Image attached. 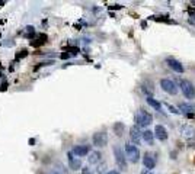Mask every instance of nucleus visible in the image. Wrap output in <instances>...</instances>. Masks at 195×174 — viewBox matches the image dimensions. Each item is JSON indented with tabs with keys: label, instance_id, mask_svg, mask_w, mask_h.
<instances>
[{
	"label": "nucleus",
	"instance_id": "5",
	"mask_svg": "<svg viewBox=\"0 0 195 174\" xmlns=\"http://www.w3.org/2000/svg\"><path fill=\"white\" fill-rule=\"evenodd\" d=\"M92 142H93V145L95 147H105L106 144H108V135L105 132H96L93 133V136H92Z\"/></svg>",
	"mask_w": 195,
	"mask_h": 174
},
{
	"label": "nucleus",
	"instance_id": "20",
	"mask_svg": "<svg viewBox=\"0 0 195 174\" xmlns=\"http://www.w3.org/2000/svg\"><path fill=\"white\" fill-rule=\"evenodd\" d=\"M165 106L168 108V110H171L172 113H175V115H181V112H179V109H176L175 106H172L169 103H165Z\"/></svg>",
	"mask_w": 195,
	"mask_h": 174
},
{
	"label": "nucleus",
	"instance_id": "28",
	"mask_svg": "<svg viewBox=\"0 0 195 174\" xmlns=\"http://www.w3.org/2000/svg\"><path fill=\"white\" fill-rule=\"evenodd\" d=\"M106 174H120V173H118L117 170H111V171H108V173H106Z\"/></svg>",
	"mask_w": 195,
	"mask_h": 174
},
{
	"label": "nucleus",
	"instance_id": "3",
	"mask_svg": "<svg viewBox=\"0 0 195 174\" xmlns=\"http://www.w3.org/2000/svg\"><path fill=\"white\" fill-rule=\"evenodd\" d=\"M179 86H181L182 93H184V96H185L187 99H194L195 97V87L189 80H181V81H179Z\"/></svg>",
	"mask_w": 195,
	"mask_h": 174
},
{
	"label": "nucleus",
	"instance_id": "9",
	"mask_svg": "<svg viewBox=\"0 0 195 174\" xmlns=\"http://www.w3.org/2000/svg\"><path fill=\"white\" fill-rule=\"evenodd\" d=\"M181 133H182V136H185L187 139L191 141L195 138V128L189 126V125H184V126H181Z\"/></svg>",
	"mask_w": 195,
	"mask_h": 174
},
{
	"label": "nucleus",
	"instance_id": "15",
	"mask_svg": "<svg viewBox=\"0 0 195 174\" xmlns=\"http://www.w3.org/2000/svg\"><path fill=\"white\" fill-rule=\"evenodd\" d=\"M101 157H102V154H101L99 151H93V152L89 154L88 161H89V164H98V163L101 161Z\"/></svg>",
	"mask_w": 195,
	"mask_h": 174
},
{
	"label": "nucleus",
	"instance_id": "18",
	"mask_svg": "<svg viewBox=\"0 0 195 174\" xmlns=\"http://www.w3.org/2000/svg\"><path fill=\"white\" fill-rule=\"evenodd\" d=\"M114 132L118 135V136H121L122 132H124V124H121V122H117V124L114 125Z\"/></svg>",
	"mask_w": 195,
	"mask_h": 174
},
{
	"label": "nucleus",
	"instance_id": "26",
	"mask_svg": "<svg viewBox=\"0 0 195 174\" xmlns=\"http://www.w3.org/2000/svg\"><path fill=\"white\" fill-rule=\"evenodd\" d=\"M141 174H153V173H152L150 170H147L146 168V170H143V171H141Z\"/></svg>",
	"mask_w": 195,
	"mask_h": 174
},
{
	"label": "nucleus",
	"instance_id": "19",
	"mask_svg": "<svg viewBox=\"0 0 195 174\" xmlns=\"http://www.w3.org/2000/svg\"><path fill=\"white\" fill-rule=\"evenodd\" d=\"M53 174H67V171L64 170V167L60 166V164H57L56 166V168H54V173Z\"/></svg>",
	"mask_w": 195,
	"mask_h": 174
},
{
	"label": "nucleus",
	"instance_id": "21",
	"mask_svg": "<svg viewBox=\"0 0 195 174\" xmlns=\"http://www.w3.org/2000/svg\"><path fill=\"white\" fill-rule=\"evenodd\" d=\"M34 33H35V29H34V26H28V28H26V35H28L29 38H32Z\"/></svg>",
	"mask_w": 195,
	"mask_h": 174
},
{
	"label": "nucleus",
	"instance_id": "22",
	"mask_svg": "<svg viewBox=\"0 0 195 174\" xmlns=\"http://www.w3.org/2000/svg\"><path fill=\"white\" fill-rule=\"evenodd\" d=\"M26 55H28V51H26V50H22V51H21V52H19V54L16 55V60H21V58L26 57Z\"/></svg>",
	"mask_w": 195,
	"mask_h": 174
},
{
	"label": "nucleus",
	"instance_id": "23",
	"mask_svg": "<svg viewBox=\"0 0 195 174\" xmlns=\"http://www.w3.org/2000/svg\"><path fill=\"white\" fill-rule=\"evenodd\" d=\"M69 51H70V55H76L79 52V48H69Z\"/></svg>",
	"mask_w": 195,
	"mask_h": 174
},
{
	"label": "nucleus",
	"instance_id": "8",
	"mask_svg": "<svg viewBox=\"0 0 195 174\" xmlns=\"http://www.w3.org/2000/svg\"><path fill=\"white\" fill-rule=\"evenodd\" d=\"M67 158H69V166H70V168L72 170H79L82 167V161H80V158H77V157H74V154L70 151L69 154H67Z\"/></svg>",
	"mask_w": 195,
	"mask_h": 174
},
{
	"label": "nucleus",
	"instance_id": "13",
	"mask_svg": "<svg viewBox=\"0 0 195 174\" xmlns=\"http://www.w3.org/2000/svg\"><path fill=\"white\" fill-rule=\"evenodd\" d=\"M89 145H76L73 149H72V152H73L74 155H77V157H85V155H88L89 154Z\"/></svg>",
	"mask_w": 195,
	"mask_h": 174
},
{
	"label": "nucleus",
	"instance_id": "6",
	"mask_svg": "<svg viewBox=\"0 0 195 174\" xmlns=\"http://www.w3.org/2000/svg\"><path fill=\"white\" fill-rule=\"evenodd\" d=\"M130 136H131V141L134 142L136 145H140V144H141V139H143V132L138 129V126H131Z\"/></svg>",
	"mask_w": 195,
	"mask_h": 174
},
{
	"label": "nucleus",
	"instance_id": "12",
	"mask_svg": "<svg viewBox=\"0 0 195 174\" xmlns=\"http://www.w3.org/2000/svg\"><path fill=\"white\" fill-rule=\"evenodd\" d=\"M179 112L185 113V115H195V105L194 103H181Z\"/></svg>",
	"mask_w": 195,
	"mask_h": 174
},
{
	"label": "nucleus",
	"instance_id": "29",
	"mask_svg": "<svg viewBox=\"0 0 195 174\" xmlns=\"http://www.w3.org/2000/svg\"><path fill=\"white\" fill-rule=\"evenodd\" d=\"M69 57H70V54H61V58H64V60L66 58H69Z\"/></svg>",
	"mask_w": 195,
	"mask_h": 174
},
{
	"label": "nucleus",
	"instance_id": "24",
	"mask_svg": "<svg viewBox=\"0 0 195 174\" xmlns=\"http://www.w3.org/2000/svg\"><path fill=\"white\" fill-rule=\"evenodd\" d=\"M189 147H192V148H195V138H194V139H191V141H189Z\"/></svg>",
	"mask_w": 195,
	"mask_h": 174
},
{
	"label": "nucleus",
	"instance_id": "7",
	"mask_svg": "<svg viewBox=\"0 0 195 174\" xmlns=\"http://www.w3.org/2000/svg\"><path fill=\"white\" fill-rule=\"evenodd\" d=\"M114 154H115V161H117V164L124 170V168L127 167V163H125V157H124L122 149L120 148V147H114Z\"/></svg>",
	"mask_w": 195,
	"mask_h": 174
},
{
	"label": "nucleus",
	"instance_id": "25",
	"mask_svg": "<svg viewBox=\"0 0 195 174\" xmlns=\"http://www.w3.org/2000/svg\"><path fill=\"white\" fill-rule=\"evenodd\" d=\"M6 89H8V83H3L2 84V91H5Z\"/></svg>",
	"mask_w": 195,
	"mask_h": 174
},
{
	"label": "nucleus",
	"instance_id": "4",
	"mask_svg": "<svg viewBox=\"0 0 195 174\" xmlns=\"http://www.w3.org/2000/svg\"><path fill=\"white\" fill-rule=\"evenodd\" d=\"M160 87H162L166 93L173 94V96L178 93V87H176V84L173 83L171 78H162V80H160Z\"/></svg>",
	"mask_w": 195,
	"mask_h": 174
},
{
	"label": "nucleus",
	"instance_id": "2",
	"mask_svg": "<svg viewBox=\"0 0 195 174\" xmlns=\"http://www.w3.org/2000/svg\"><path fill=\"white\" fill-rule=\"evenodd\" d=\"M124 149H125V157L128 158L131 163H137L138 160H140V149L134 144H130V142L125 144Z\"/></svg>",
	"mask_w": 195,
	"mask_h": 174
},
{
	"label": "nucleus",
	"instance_id": "1",
	"mask_svg": "<svg viewBox=\"0 0 195 174\" xmlns=\"http://www.w3.org/2000/svg\"><path fill=\"white\" fill-rule=\"evenodd\" d=\"M153 122V116L150 115L147 110H144V109H138L137 115H136V124H137V126L140 128H144V126H149V125Z\"/></svg>",
	"mask_w": 195,
	"mask_h": 174
},
{
	"label": "nucleus",
	"instance_id": "10",
	"mask_svg": "<svg viewBox=\"0 0 195 174\" xmlns=\"http://www.w3.org/2000/svg\"><path fill=\"white\" fill-rule=\"evenodd\" d=\"M166 64L171 67L173 71H176V73H184V66L179 63L178 60H175V58L169 57V58H166Z\"/></svg>",
	"mask_w": 195,
	"mask_h": 174
},
{
	"label": "nucleus",
	"instance_id": "14",
	"mask_svg": "<svg viewBox=\"0 0 195 174\" xmlns=\"http://www.w3.org/2000/svg\"><path fill=\"white\" fill-rule=\"evenodd\" d=\"M155 136L159 141H166V139H168V131L165 129V126H162V125H157V126H156Z\"/></svg>",
	"mask_w": 195,
	"mask_h": 174
},
{
	"label": "nucleus",
	"instance_id": "16",
	"mask_svg": "<svg viewBox=\"0 0 195 174\" xmlns=\"http://www.w3.org/2000/svg\"><path fill=\"white\" fill-rule=\"evenodd\" d=\"M143 139L149 144V145H153V142H155V132H152V131H144L143 132Z\"/></svg>",
	"mask_w": 195,
	"mask_h": 174
},
{
	"label": "nucleus",
	"instance_id": "27",
	"mask_svg": "<svg viewBox=\"0 0 195 174\" xmlns=\"http://www.w3.org/2000/svg\"><path fill=\"white\" fill-rule=\"evenodd\" d=\"M83 174H90V170L86 167V168H83Z\"/></svg>",
	"mask_w": 195,
	"mask_h": 174
},
{
	"label": "nucleus",
	"instance_id": "17",
	"mask_svg": "<svg viewBox=\"0 0 195 174\" xmlns=\"http://www.w3.org/2000/svg\"><path fill=\"white\" fill-rule=\"evenodd\" d=\"M146 100H147V103H149V105H150L153 109H156V110H160V108H162V103H160V102H157L156 99L150 97V96H149Z\"/></svg>",
	"mask_w": 195,
	"mask_h": 174
},
{
	"label": "nucleus",
	"instance_id": "11",
	"mask_svg": "<svg viewBox=\"0 0 195 174\" xmlns=\"http://www.w3.org/2000/svg\"><path fill=\"white\" fill-rule=\"evenodd\" d=\"M143 164H144V167H146L147 170H153L156 167V157L155 155H152V154H144V157H143Z\"/></svg>",
	"mask_w": 195,
	"mask_h": 174
}]
</instances>
